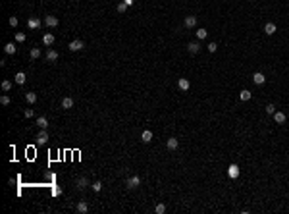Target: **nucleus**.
Returning a JSON list of instances; mask_svg holds the SVG:
<instances>
[{
  "label": "nucleus",
  "instance_id": "obj_1",
  "mask_svg": "<svg viewBox=\"0 0 289 214\" xmlns=\"http://www.w3.org/2000/svg\"><path fill=\"white\" fill-rule=\"evenodd\" d=\"M37 143H39V145H46L48 143V133L44 129H40L39 133H37Z\"/></svg>",
  "mask_w": 289,
  "mask_h": 214
},
{
  "label": "nucleus",
  "instance_id": "obj_2",
  "mask_svg": "<svg viewBox=\"0 0 289 214\" xmlns=\"http://www.w3.org/2000/svg\"><path fill=\"white\" fill-rule=\"evenodd\" d=\"M227 176H229L231 179L239 178V166H237V164H229V168H227Z\"/></svg>",
  "mask_w": 289,
  "mask_h": 214
},
{
  "label": "nucleus",
  "instance_id": "obj_3",
  "mask_svg": "<svg viewBox=\"0 0 289 214\" xmlns=\"http://www.w3.org/2000/svg\"><path fill=\"white\" fill-rule=\"evenodd\" d=\"M40 25H43V23H40L39 18H29L27 19V27H29V29H40Z\"/></svg>",
  "mask_w": 289,
  "mask_h": 214
},
{
  "label": "nucleus",
  "instance_id": "obj_4",
  "mask_svg": "<svg viewBox=\"0 0 289 214\" xmlns=\"http://www.w3.org/2000/svg\"><path fill=\"white\" fill-rule=\"evenodd\" d=\"M141 185V178L139 176H131V178L127 179V187L129 189H135V187H139Z\"/></svg>",
  "mask_w": 289,
  "mask_h": 214
},
{
  "label": "nucleus",
  "instance_id": "obj_5",
  "mask_svg": "<svg viewBox=\"0 0 289 214\" xmlns=\"http://www.w3.org/2000/svg\"><path fill=\"white\" fill-rule=\"evenodd\" d=\"M85 44H83V41H79V39H75V41H71L70 43V50L71 52H77V50H81Z\"/></svg>",
  "mask_w": 289,
  "mask_h": 214
},
{
  "label": "nucleus",
  "instance_id": "obj_6",
  "mask_svg": "<svg viewBox=\"0 0 289 214\" xmlns=\"http://www.w3.org/2000/svg\"><path fill=\"white\" fill-rule=\"evenodd\" d=\"M185 27H187V29L197 27V15H187V18H185Z\"/></svg>",
  "mask_w": 289,
  "mask_h": 214
},
{
  "label": "nucleus",
  "instance_id": "obj_7",
  "mask_svg": "<svg viewBox=\"0 0 289 214\" xmlns=\"http://www.w3.org/2000/svg\"><path fill=\"white\" fill-rule=\"evenodd\" d=\"M264 81H266V77H264V73L256 72L254 75H253V83H254V85H264Z\"/></svg>",
  "mask_w": 289,
  "mask_h": 214
},
{
  "label": "nucleus",
  "instance_id": "obj_8",
  "mask_svg": "<svg viewBox=\"0 0 289 214\" xmlns=\"http://www.w3.org/2000/svg\"><path fill=\"white\" fill-rule=\"evenodd\" d=\"M44 23H46L48 27H58V18H56V15H46V18H44Z\"/></svg>",
  "mask_w": 289,
  "mask_h": 214
},
{
  "label": "nucleus",
  "instance_id": "obj_9",
  "mask_svg": "<svg viewBox=\"0 0 289 214\" xmlns=\"http://www.w3.org/2000/svg\"><path fill=\"white\" fill-rule=\"evenodd\" d=\"M166 147H168V149H170V151H176V149H177V147H179V141H177V139H176V137H170V139H168V141H166Z\"/></svg>",
  "mask_w": 289,
  "mask_h": 214
},
{
  "label": "nucleus",
  "instance_id": "obj_10",
  "mask_svg": "<svg viewBox=\"0 0 289 214\" xmlns=\"http://www.w3.org/2000/svg\"><path fill=\"white\" fill-rule=\"evenodd\" d=\"M177 87H179L181 91H189V87H191L189 79H185V77H179V81H177Z\"/></svg>",
  "mask_w": 289,
  "mask_h": 214
},
{
  "label": "nucleus",
  "instance_id": "obj_11",
  "mask_svg": "<svg viewBox=\"0 0 289 214\" xmlns=\"http://www.w3.org/2000/svg\"><path fill=\"white\" fill-rule=\"evenodd\" d=\"M278 31V27H276V23H272V21H268L266 25H264V33L266 35H274V33Z\"/></svg>",
  "mask_w": 289,
  "mask_h": 214
},
{
  "label": "nucleus",
  "instance_id": "obj_12",
  "mask_svg": "<svg viewBox=\"0 0 289 214\" xmlns=\"http://www.w3.org/2000/svg\"><path fill=\"white\" fill-rule=\"evenodd\" d=\"M52 43H54V35H52V33H44L43 35V44L44 46H50Z\"/></svg>",
  "mask_w": 289,
  "mask_h": 214
},
{
  "label": "nucleus",
  "instance_id": "obj_13",
  "mask_svg": "<svg viewBox=\"0 0 289 214\" xmlns=\"http://www.w3.org/2000/svg\"><path fill=\"white\" fill-rule=\"evenodd\" d=\"M79 214H85V212H89V203L87 201H81L79 204H77V208H75Z\"/></svg>",
  "mask_w": 289,
  "mask_h": 214
},
{
  "label": "nucleus",
  "instance_id": "obj_14",
  "mask_svg": "<svg viewBox=\"0 0 289 214\" xmlns=\"http://www.w3.org/2000/svg\"><path fill=\"white\" fill-rule=\"evenodd\" d=\"M187 50H189L191 54H199V50H201V44H199V43H189V44H187Z\"/></svg>",
  "mask_w": 289,
  "mask_h": 214
},
{
  "label": "nucleus",
  "instance_id": "obj_15",
  "mask_svg": "<svg viewBox=\"0 0 289 214\" xmlns=\"http://www.w3.org/2000/svg\"><path fill=\"white\" fill-rule=\"evenodd\" d=\"M141 139H143V143H150V141H152V131H150V129H145L143 135H141Z\"/></svg>",
  "mask_w": 289,
  "mask_h": 214
},
{
  "label": "nucleus",
  "instance_id": "obj_16",
  "mask_svg": "<svg viewBox=\"0 0 289 214\" xmlns=\"http://www.w3.org/2000/svg\"><path fill=\"white\" fill-rule=\"evenodd\" d=\"M62 108H66V110L73 108V98H71V97H66V98L62 100Z\"/></svg>",
  "mask_w": 289,
  "mask_h": 214
},
{
  "label": "nucleus",
  "instance_id": "obj_17",
  "mask_svg": "<svg viewBox=\"0 0 289 214\" xmlns=\"http://www.w3.org/2000/svg\"><path fill=\"white\" fill-rule=\"evenodd\" d=\"M274 122L276 123H285V114L283 112H274Z\"/></svg>",
  "mask_w": 289,
  "mask_h": 214
},
{
  "label": "nucleus",
  "instance_id": "obj_18",
  "mask_svg": "<svg viewBox=\"0 0 289 214\" xmlns=\"http://www.w3.org/2000/svg\"><path fill=\"white\" fill-rule=\"evenodd\" d=\"M75 185H77V189H85V187L89 185V179H87V178H77Z\"/></svg>",
  "mask_w": 289,
  "mask_h": 214
},
{
  "label": "nucleus",
  "instance_id": "obj_19",
  "mask_svg": "<svg viewBox=\"0 0 289 214\" xmlns=\"http://www.w3.org/2000/svg\"><path fill=\"white\" fill-rule=\"evenodd\" d=\"M25 81H27V75H25V73H23V72H18V73H15V83L23 85V83H25Z\"/></svg>",
  "mask_w": 289,
  "mask_h": 214
},
{
  "label": "nucleus",
  "instance_id": "obj_20",
  "mask_svg": "<svg viewBox=\"0 0 289 214\" xmlns=\"http://www.w3.org/2000/svg\"><path fill=\"white\" fill-rule=\"evenodd\" d=\"M37 125L40 127V129H46V125H48V120L44 116H40V118H37Z\"/></svg>",
  "mask_w": 289,
  "mask_h": 214
},
{
  "label": "nucleus",
  "instance_id": "obj_21",
  "mask_svg": "<svg viewBox=\"0 0 289 214\" xmlns=\"http://www.w3.org/2000/svg\"><path fill=\"white\" fill-rule=\"evenodd\" d=\"M239 98H241L243 102H247V100H251V91H247V89H243L241 93H239Z\"/></svg>",
  "mask_w": 289,
  "mask_h": 214
},
{
  "label": "nucleus",
  "instance_id": "obj_22",
  "mask_svg": "<svg viewBox=\"0 0 289 214\" xmlns=\"http://www.w3.org/2000/svg\"><path fill=\"white\" fill-rule=\"evenodd\" d=\"M46 60H48V62L58 60V52H56V50H48V52H46Z\"/></svg>",
  "mask_w": 289,
  "mask_h": 214
},
{
  "label": "nucleus",
  "instance_id": "obj_23",
  "mask_svg": "<svg viewBox=\"0 0 289 214\" xmlns=\"http://www.w3.org/2000/svg\"><path fill=\"white\" fill-rule=\"evenodd\" d=\"M25 100L29 102V104H35V102H37V94L35 93H25Z\"/></svg>",
  "mask_w": 289,
  "mask_h": 214
},
{
  "label": "nucleus",
  "instance_id": "obj_24",
  "mask_svg": "<svg viewBox=\"0 0 289 214\" xmlns=\"http://www.w3.org/2000/svg\"><path fill=\"white\" fill-rule=\"evenodd\" d=\"M4 52H6V54H15V46H14L12 43L4 44Z\"/></svg>",
  "mask_w": 289,
  "mask_h": 214
},
{
  "label": "nucleus",
  "instance_id": "obj_25",
  "mask_svg": "<svg viewBox=\"0 0 289 214\" xmlns=\"http://www.w3.org/2000/svg\"><path fill=\"white\" fill-rule=\"evenodd\" d=\"M206 35H208V31H206V29H202V27H201V29H197V39H206Z\"/></svg>",
  "mask_w": 289,
  "mask_h": 214
},
{
  "label": "nucleus",
  "instance_id": "obj_26",
  "mask_svg": "<svg viewBox=\"0 0 289 214\" xmlns=\"http://www.w3.org/2000/svg\"><path fill=\"white\" fill-rule=\"evenodd\" d=\"M31 58H33V60L40 58V48H31Z\"/></svg>",
  "mask_w": 289,
  "mask_h": 214
},
{
  "label": "nucleus",
  "instance_id": "obj_27",
  "mask_svg": "<svg viewBox=\"0 0 289 214\" xmlns=\"http://www.w3.org/2000/svg\"><path fill=\"white\" fill-rule=\"evenodd\" d=\"M12 102V98L8 97V94H4V97H0V104H4V106H8Z\"/></svg>",
  "mask_w": 289,
  "mask_h": 214
},
{
  "label": "nucleus",
  "instance_id": "obj_28",
  "mask_svg": "<svg viewBox=\"0 0 289 214\" xmlns=\"http://www.w3.org/2000/svg\"><path fill=\"white\" fill-rule=\"evenodd\" d=\"M127 8H129V6H127L125 2H120V4H118V12H120V14H124V12L127 10Z\"/></svg>",
  "mask_w": 289,
  "mask_h": 214
},
{
  "label": "nucleus",
  "instance_id": "obj_29",
  "mask_svg": "<svg viewBox=\"0 0 289 214\" xmlns=\"http://www.w3.org/2000/svg\"><path fill=\"white\" fill-rule=\"evenodd\" d=\"M8 23H10V27H18V18H15V15H12V18L10 19H8Z\"/></svg>",
  "mask_w": 289,
  "mask_h": 214
},
{
  "label": "nucleus",
  "instance_id": "obj_30",
  "mask_svg": "<svg viewBox=\"0 0 289 214\" xmlns=\"http://www.w3.org/2000/svg\"><path fill=\"white\" fill-rule=\"evenodd\" d=\"M154 210H156V214H164L166 212V204H156Z\"/></svg>",
  "mask_w": 289,
  "mask_h": 214
},
{
  "label": "nucleus",
  "instance_id": "obj_31",
  "mask_svg": "<svg viewBox=\"0 0 289 214\" xmlns=\"http://www.w3.org/2000/svg\"><path fill=\"white\" fill-rule=\"evenodd\" d=\"M206 48H208V52L212 54V52H216V50H218V44H216V43H210V44H208Z\"/></svg>",
  "mask_w": 289,
  "mask_h": 214
},
{
  "label": "nucleus",
  "instance_id": "obj_32",
  "mask_svg": "<svg viewBox=\"0 0 289 214\" xmlns=\"http://www.w3.org/2000/svg\"><path fill=\"white\" fill-rule=\"evenodd\" d=\"M91 187H93V191H96V193H99L100 189H102V183H100V182H95V183L91 185Z\"/></svg>",
  "mask_w": 289,
  "mask_h": 214
},
{
  "label": "nucleus",
  "instance_id": "obj_33",
  "mask_svg": "<svg viewBox=\"0 0 289 214\" xmlns=\"http://www.w3.org/2000/svg\"><path fill=\"white\" fill-rule=\"evenodd\" d=\"M15 41H18V43H23V41H25V33H15Z\"/></svg>",
  "mask_w": 289,
  "mask_h": 214
},
{
  "label": "nucleus",
  "instance_id": "obj_34",
  "mask_svg": "<svg viewBox=\"0 0 289 214\" xmlns=\"http://www.w3.org/2000/svg\"><path fill=\"white\" fill-rule=\"evenodd\" d=\"M10 89H12L10 81H2V91H10Z\"/></svg>",
  "mask_w": 289,
  "mask_h": 214
},
{
  "label": "nucleus",
  "instance_id": "obj_35",
  "mask_svg": "<svg viewBox=\"0 0 289 214\" xmlns=\"http://www.w3.org/2000/svg\"><path fill=\"white\" fill-rule=\"evenodd\" d=\"M274 112H276L274 104H266V114H272V116H274Z\"/></svg>",
  "mask_w": 289,
  "mask_h": 214
},
{
  "label": "nucleus",
  "instance_id": "obj_36",
  "mask_svg": "<svg viewBox=\"0 0 289 214\" xmlns=\"http://www.w3.org/2000/svg\"><path fill=\"white\" fill-rule=\"evenodd\" d=\"M23 116H25V118H33V110H31V108H27L25 112H23Z\"/></svg>",
  "mask_w": 289,
  "mask_h": 214
},
{
  "label": "nucleus",
  "instance_id": "obj_37",
  "mask_svg": "<svg viewBox=\"0 0 289 214\" xmlns=\"http://www.w3.org/2000/svg\"><path fill=\"white\" fill-rule=\"evenodd\" d=\"M52 193H54V195H62V187H54Z\"/></svg>",
  "mask_w": 289,
  "mask_h": 214
},
{
  "label": "nucleus",
  "instance_id": "obj_38",
  "mask_svg": "<svg viewBox=\"0 0 289 214\" xmlns=\"http://www.w3.org/2000/svg\"><path fill=\"white\" fill-rule=\"evenodd\" d=\"M125 4H127V6H131V4H135V0H124Z\"/></svg>",
  "mask_w": 289,
  "mask_h": 214
},
{
  "label": "nucleus",
  "instance_id": "obj_39",
  "mask_svg": "<svg viewBox=\"0 0 289 214\" xmlns=\"http://www.w3.org/2000/svg\"><path fill=\"white\" fill-rule=\"evenodd\" d=\"M249 2H251V0H249Z\"/></svg>",
  "mask_w": 289,
  "mask_h": 214
}]
</instances>
